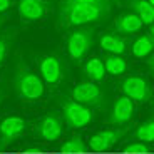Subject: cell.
<instances>
[{
    "instance_id": "6da1fadb",
    "label": "cell",
    "mask_w": 154,
    "mask_h": 154,
    "mask_svg": "<svg viewBox=\"0 0 154 154\" xmlns=\"http://www.w3.org/2000/svg\"><path fill=\"white\" fill-rule=\"evenodd\" d=\"M111 10V2L104 4H96V5H82V4H70L64 2L59 5V22L66 25H74V27H81L87 23H94L107 17Z\"/></svg>"
},
{
    "instance_id": "7a4b0ae2",
    "label": "cell",
    "mask_w": 154,
    "mask_h": 154,
    "mask_svg": "<svg viewBox=\"0 0 154 154\" xmlns=\"http://www.w3.org/2000/svg\"><path fill=\"white\" fill-rule=\"evenodd\" d=\"M14 85H15L19 97L27 100V102L40 99L44 96V92H45V82L42 81V77L37 75L35 72H32L30 69H25V67H20L17 70L15 79H14Z\"/></svg>"
},
{
    "instance_id": "3957f363",
    "label": "cell",
    "mask_w": 154,
    "mask_h": 154,
    "mask_svg": "<svg viewBox=\"0 0 154 154\" xmlns=\"http://www.w3.org/2000/svg\"><path fill=\"white\" fill-rule=\"evenodd\" d=\"M94 44V30L92 29H77L70 32L67 37V52L70 59L81 60L87 55Z\"/></svg>"
},
{
    "instance_id": "277c9868",
    "label": "cell",
    "mask_w": 154,
    "mask_h": 154,
    "mask_svg": "<svg viewBox=\"0 0 154 154\" xmlns=\"http://www.w3.org/2000/svg\"><path fill=\"white\" fill-rule=\"evenodd\" d=\"M62 114H64V119L69 124L70 127H75V129H81L85 127L87 124H91L94 114L91 111V107L77 102V100H67L64 107H62Z\"/></svg>"
},
{
    "instance_id": "5b68a950",
    "label": "cell",
    "mask_w": 154,
    "mask_h": 154,
    "mask_svg": "<svg viewBox=\"0 0 154 154\" xmlns=\"http://www.w3.org/2000/svg\"><path fill=\"white\" fill-rule=\"evenodd\" d=\"M72 99L87 106V107H99L104 104V92L96 82H79L72 91Z\"/></svg>"
},
{
    "instance_id": "8992f818",
    "label": "cell",
    "mask_w": 154,
    "mask_h": 154,
    "mask_svg": "<svg viewBox=\"0 0 154 154\" xmlns=\"http://www.w3.org/2000/svg\"><path fill=\"white\" fill-rule=\"evenodd\" d=\"M126 134H127V127H124V129L114 127V129L99 131L97 134H94L92 137H91L89 147H91L94 152H104V151H109L111 147H114Z\"/></svg>"
},
{
    "instance_id": "52a82bcc",
    "label": "cell",
    "mask_w": 154,
    "mask_h": 154,
    "mask_svg": "<svg viewBox=\"0 0 154 154\" xmlns=\"http://www.w3.org/2000/svg\"><path fill=\"white\" fill-rule=\"evenodd\" d=\"M121 91H122V94L126 97H129V99L134 100V102H139V104L146 102L151 97L149 84L146 82V79L137 77V75L124 79L122 84H121Z\"/></svg>"
},
{
    "instance_id": "ba28073f",
    "label": "cell",
    "mask_w": 154,
    "mask_h": 154,
    "mask_svg": "<svg viewBox=\"0 0 154 154\" xmlns=\"http://www.w3.org/2000/svg\"><path fill=\"white\" fill-rule=\"evenodd\" d=\"M38 72L42 81L49 85H55L62 81V64L55 55H44L38 64Z\"/></svg>"
},
{
    "instance_id": "9c48e42d",
    "label": "cell",
    "mask_w": 154,
    "mask_h": 154,
    "mask_svg": "<svg viewBox=\"0 0 154 154\" xmlns=\"http://www.w3.org/2000/svg\"><path fill=\"white\" fill-rule=\"evenodd\" d=\"M47 5L44 0H19L17 12L25 22H37L45 17Z\"/></svg>"
},
{
    "instance_id": "30bf717a",
    "label": "cell",
    "mask_w": 154,
    "mask_h": 154,
    "mask_svg": "<svg viewBox=\"0 0 154 154\" xmlns=\"http://www.w3.org/2000/svg\"><path fill=\"white\" fill-rule=\"evenodd\" d=\"M132 114H134V100H131L129 97L121 96L116 99L114 107H112V114L109 117V122L111 124H127L131 121Z\"/></svg>"
},
{
    "instance_id": "8fae6325",
    "label": "cell",
    "mask_w": 154,
    "mask_h": 154,
    "mask_svg": "<svg viewBox=\"0 0 154 154\" xmlns=\"http://www.w3.org/2000/svg\"><path fill=\"white\" fill-rule=\"evenodd\" d=\"M25 132V121L19 116H8L0 122V136L5 143L20 137Z\"/></svg>"
},
{
    "instance_id": "7c38bea8",
    "label": "cell",
    "mask_w": 154,
    "mask_h": 154,
    "mask_svg": "<svg viewBox=\"0 0 154 154\" xmlns=\"http://www.w3.org/2000/svg\"><path fill=\"white\" fill-rule=\"evenodd\" d=\"M62 121L57 116H45L40 124H38V134L42 136L45 141H57L62 136L64 129H62Z\"/></svg>"
},
{
    "instance_id": "4fadbf2b",
    "label": "cell",
    "mask_w": 154,
    "mask_h": 154,
    "mask_svg": "<svg viewBox=\"0 0 154 154\" xmlns=\"http://www.w3.org/2000/svg\"><path fill=\"white\" fill-rule=\"evenodd\" d=\"M143 25H144L143 20L139 19L134 12H126V14L119 15L117 20H116V30L121 32V34H127V35L139 32Z\"/></svg>"
},
{
    "instance_id": "5bb4252c",
    "label": "cell",
    "mask_w": 154,
    "mask_h": 154,
    "mask_svg": "<svg viewBox=\"0 0 154 154\" xmlns=\"http://www.w3.org/2000/svg\"><path fill=\"white\" fill-rule=\"evenodd\" d=\"M100 47L112 55H121V54H124L126 49H127L126 40H124L121 35H116V34L102 35V37H100Z\"/></svg>"
},
{
    "instance_id": "9a60e30c",
    "label": "cell",
    "mask_w": 154,
    "mask_h": 154,
    "mask_svg": "<svg viewBox=\"0 0 154 154\" xmlns=\"http://www.w3.org/2000/svg\"><path fill=\"white\" fill-rule=\"evenodd\" d=\"M129 7L143 20L144 25H152L154 23V7L149 4V0H129Z\"/></svg>"
},
{
    "instance_id": "2e32d148",
    "label": "cell",
    "mask_w": 154,
    "mask_h": 154,
    "mask_svg": "<svg viewBox=\"0 0 154 154\" xmlns=\"http://www.w3.org/2000/svg\"><path fill=\"white\" fill-rule=\"evenodd\" d=\"M84 72L92 82H102L106 79V66L104 60H100L99 57H91L84 64Z\"/></svg>"
},
{
    "instance_id": "e0dca14e",
    "label": "cell",
    "mask_w": 154,
    "mask_h": 154,
    "mask_svg": "<svg viewBox=\"0 0 154 154\" xmlns=\"http://www.w3.org/2000/svg\"><path fill=\"white\" fill-rule=\"evenodd\" d=\"M154 50V38L151 35H141V37L132 44V55L137 59H144L151 55Z\"/></svg>"
},
{
    "instance_id": "ac0fdd59",
    "label": "cell",
    "mask_w": 154,
    "mask_h": 154,
    "mask_svg": "<svg viewBox=\"0 0 154 154\" xmlns=\"http://www.w3.org/2000/svg\"><path fill=\"white\" fill-rule=\"evenodd\" d=\"M106 66V72L111 74V75H121L127 70V62L124 60L119 55H107V57L102 59Z\"/></svg>"
},
{
    "instance_id": "d6986e66",
    "label": "cell",
    "mask_w": 154,
    "mask_h": 154,
    "mask_svg": "<svg viewBox=\"0 0 154 154\" xmlns=\"http://www.w3.org/2000/svg\"><path fill=\"white\" fill-rule=\"evenodd\" d=\"M60 151L62 152H66V154L85 152V151H87V146H85V143L82 141L81 136H72L69 141H66V143L60 146Z\"/></svg>"
},
{
    "instance_id": "ffe728a7",
    "label": "cell",
    "mask_w": 154,
    "mask_h": 154,
    "mask_svg": "<svg viewBox=\"0 0 154 154\" xmlns=\"http://www.w3.org/2000/svg\"><path fill=\"white\" fill-rule=\"evenodd\" d=\"M136 139L141 143H152L154 141V119L152 121H146L136 129L134 132Z\"/></svg>"
},
{
    "instance_id": "44dd1931",
    "label": "cell",
    "mask_w": 154,
    "mask_h": 154,
    "mask_svg": "<svg viewBox=\"0 0 154 154\" xmlns=\"http://www.w3.org/2000/svg\"><path fill=\"white\" fill-rule=\"evenodd\" d=\"M124 151H126V152H132V154H146L147 151H149V147H147L146 143L134 141V143H131V144H127V146H124Z\"/></svg>"
},
{
    "instance_id": "7402d4cb",
    "label": "cell",
    "mask_w": 154,
    "mask_h": 154,
    "mask_svg": "<svg viewBox=\"0 0 154 154\" xmlns=\"http://www.w3.org/2000/svg\"><path fill=\"white\" fill-rule=\"evenodd\" d=\"M8 50H10V38H7V37H0V67H2L4 60L7 59Z\"/></svg>"
},
{
    "instance_id": "603a6c76",
    "label": "cell",
    "mask_w": 154,
    "mask_h": 154,
    "mask_svg": "<svg viewBox=\"0 0 154 154\" xmlns=\"http://www.w3.org/2000/svg\"><path fill=\"white\" fill-rule=\"evenodd\" d=\"M64 2H70V4H82V5H96V4H104L109 0H64Z\"/></svg>"
},
{
    "instance_id": "cb8c5ba5",
    "label": "cell",
    "mask_w": 154,
    "mask_h": 154,
    "mask_svg": "<svg viewBox=\"0 0 154 154\" xmlns=\"http://www.w3.org/2000/svg\"><path fill=\"white\" fill-rule=\"evenodd\" d=\"M10 4H12V0H0V14L7 12L10 8Z\"/></svg>"
},
{
    "instance_id": "d4e9b609",
    "label": "cell",
    "mask_w": 154,
    "mask_h": 154,
    "mask_svg": "<svg viewBox=\"0 0 154 154\" xmlns=\"http://www.w3.org/2000/svg\"><path fill=\"white\" fill-rule=\"evenodd\" d=\"M147 66L151 67V69L154 70V50L151 52V55H149V59H147Z\"/></svg>"
},
{
    "instance_id": "484cf974",
    "label": "cell",
    "mask_w": 154,
    "mask_h": 154,
    "mask_svg": "<svg viewBox=\"0 0 154 154\" xmlns=\"http://www.w3.org/2000/svg\"><path fill=\"white\" fill-rule=\"evenodd\" d=\"M149 35H151V37L154 38V23H152V25H151V29H149Z\"/></svg>"
},
{
    "instance_id": "4316f807",
    "label": "cell",
    "mask_w": 154,
    "mask_h": 154,
    "mask_svg": "<svg viewBox=\"0 0 154 154\" xmlns=\"http://www.w3.org/2000/svg\"><path fill=\"white\" fill-rule=\"evenodd\" d=\"M149 4H151V5H152V7H154V0H149Z\"/></svg>"
},
{
    "instance_id": "83f0119b",
    "label": "cell",
    "mask_w": 154,
    "mask_h": 154,
    "mask_svg": "<svg viewBox=\"0 0 154 154\" xmlns=\"http://www.w3.org/2000/svg\"><path fill=\"white\" fill-rule=\"evenodd\" d=\"M2 23H4V19H2V17H0V25H2Z\"/></svg>"
},
{
    "instance_id": "f1b7e54d",
    "label": "cell",
    "mask_w": 154,
    "mask_h": 154,
    "mask_svg": "<svg viewBox=\"0 0 154 154\" xmlns=\"http://www.w3.org/2000/svg\"><path fill=\"white\" fill-rule=\"evenodd\" d=\"M62 154H66V152H62Z\"/></svg>"
}]
</instances>
